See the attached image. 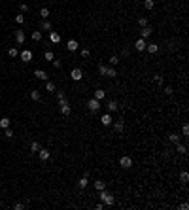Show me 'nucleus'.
Instances as JSON below:
<instances>
[{"label": "nucleus", "instance_id": "nucleus-18", "mask_svg": "<svg viewBox=\"0 0 189 210\" xmlns=\"http://www.w3.org/2000/svg\"><path fill=\"white\" fill-rule=\"evenodd\" d=\"M113 129H115L117 133H123V131H125V123L119 119V121H115V123H113Z\"/></svg>", "mask_w": 189, "mask_h": 210}, {"label": "nucleus", "instance_id": "nucleus-4", "mask_svg": "<svg viewBox=\"0 0 189 210\" xmlns=\"http://www.w3.org/2000/svg\"><path fill=\"white\" fill-rule=\"evenodd\" d=\"M119 166L121 169H131V166H133V159H131L129 155H123V157L119 159Z\"/></svg>", "mask_w": 189, "mask_h": 210}, {"label": "nucleus", "instance_id": "nucleus-36", "mask_svg": "<svg viewBox=\"0 0 189 210\" xmlns=\"http://www.w3.org/2000/svg\"><path fill=\"white\" fill-rule=\"evenodd\" d=\"M45 89H47V91H55V83L47 79V82H45Z\"/></svg>", "mask_w": 189, "mask_h": 210}, {"label": "nucleus", "instance_id": "nucleus-12", "mask_svg": "<svg viewBox=\"0 0 189 210\" xmlns=\"http://www.w3.org/2000/svg\"><path fill=\"white\" fill-rule=\"evenodd\" d=\"M151 28H149V25H148V27H142V30H140V38H149V36H151Z\"/></svg>", "mask_w": 189, "mask_h": 210}, {"label": "nucleus", "instance_id": "nucleus-17", "mask_svg": "<svg viewBox=\"0 0 189 210\" xmlns=\"http://www.w3.org/2000/svg\"><path fill=\"white\" fill-rule=\"evenodd\" d=\"M100 121H102V125H104V127H108V125H112V121H113V119H112V115H110V114H104Z\"/></svg>", "mask_w": 189, "mask_h": 210}, {"label": "nucleus", "instance_id": "nucleus-28", "mask_svg": "<svg viewBox=\"0 0 189 210\" xmlns=\"http://www.w3.org/2000/svg\"><path fill=\"white\" fill-rule=\"evenodd\" d=\"M108 63H110V66H115V64H119V57H117V55H112Z\"/></svg>", "mask_w": 189, "mask_h": 210}, {"label": "nucleus", "instance_id": "nucleus-37", "mask_svg": "<svg viewBox=\"0 0 189 210\" xmlns=\"http://www.w3.org/2000/svg\"><path fill=\"white\" fill-rule=\"evenodd\" d=\"M4 136H6V138H13V131H12V129H4Z\"/></svg>", "mask_w": 189, "mask_h": 210}, {"label": "nucleus", "instance_id": "nucleus-9", "mask_svg": "<svg viewBox=\"0 0 189 210\" xmlns=\"http://www.w3.org/2000/svg\"><path fill=\"white\" fill-rule=\"evenodd\" d=\"M34 76H36L38 79H42V82H47V74H45V70H42V68H36Z\"/></svg>", "mask_w": 189, "mask_h": 210}, {"label": "nucleus", "instance_id": "nucleus-1", "mask_svg": "<svg viewBox=\"0 0 189 210\" xmlns=\"http://www.w3.org/2000/svg\"><path fill=\"white\" fill-rule=\"evenodd\" d=\"M98 199H100V202H102V204H106V206H112L113 202H115L113 195H112V193H108V191H104V189L98 191Z\"/></svg>", "mask_w": 189, "mask_h": 210}, {"label": "nucleus", "instance_id": "nucleus-16", "mask_svg": "<svg viewBox=\"0 0 189 210\" xmlns=\"http://www.w3.org/2000/svg\"><path fill=\"white\" fill-rule=\"evenodd\" d=\"M106 108H108V112H117L119 104H117V100H110V102L106 104Z\"/></svg>", "mask_w": 189, "mask_h": 210}, {"label": "nucleus", "instance_id": "nucleus-21", "mask_svg": "<svg viewBox=\"0 0 189 210\" xmlns=\"http://www.w3.org/2000/svg\"><path fill=\"white\" fill-rule=\"evenodd\" d=\"M117 76V70L113 66H108V70H106V78H115Z\"/></svg>", "mask_w": 189, "mask_h": 210}, {"label": "nucleus", "instance_id": "nucleus-11", "mask_svg": "<svg viewBox=\"0 0 189 210\" xmlns=\"http://www.w3.org/2000/svg\"><path fill=\"white\" fill-rule=\"evenodd\" d=\"M78 48H80V44H78L76 40H68V42H66V49H68V51H76Z\"/></svg>", "mask_w": 189, "mask_h": 210}, {"label": "nucleus", "instance_id": "nucleus-41", "mask_svg": "<svg viewBox=\"0 0 189 210\" xmlns=\"http://www.w3.org/2000/svg\"><path fill=\"white\" fill-rule=\"evenodd\" d=\"M181 135H184V136H189V125H184V127H181Z\"/></svg>", "mask_w": 189, "mask_h": 210}, {"label": "nucleus", "instance_id": "nucleus-5", "mask_svg": "<svg viewBox=\"0 0 189 210\" xmlns=\"http://www.w3.org/2000/svg\"><path fill=\"white\" fill-rule=\"evenodd\" d=\"M19 57H21L23 63H30V61H32V51H30V49H25V51L19 53Z\"/></svg>", "mask_w": 189, "mask_h": 210}, {"label": "nucleus", "instance_id": "nucleus-25", "mask_svg": "<svg viewBox=\"0 0 189 210\" xmlns=\"http://www.w3.org/2000/svg\"><path fill=\"white\" fill-rule=\"evenodd\" d=\"M40 144L36 142V140H34V142H30V151H32V153H38V150H40Z\"/></svg>", "mask_w": 189, "mask_h": 210}, {"label": "nucleus", "instance_id": "nucleus-23", "mask_svg": "<svg viewBox=\"0 0 189 210\" xmlns=\"http://www.w3.org/2000/svg\"><path fill=\"white\" fill-rule=\"evenodd\" d=\"M30 99H32V100H40L42 99L40 91H38V89H32V91H30Z\"/></svg>", "mask_w": 189, "mask_h": 210}, {"label": "nucleus", "instance_id": "nucleus-34", "mask_svg": "<svg viewBox=\"0 0 189 210\" xmlns=\"http://www.w3.org/2000/svg\"><path fill=\"white\" fill-rule=\"evenodd\" d=\"M40 15H42V19H47V17H49V10L47 8H42L40 10Z\"/></svg>", "mask_w": 189, "mask_h": 210}, {"label": "nucleus", "instance_id": "nucleus-47", "mask_svg": "<svg viewBox=\"0 0 189 210\" xmlns=\"http://www.w3.org/2000/svg\"><path fill=\"white\" fill-rule=\"evenodd\" d=\"M21 12H28V6L27 4H21Z\"/></svg>", "mask_w": 189, "mask_h": 210}, {"label": "nucleus", "instance_id": "nucleus-2", "mask_svg": "<svg viewBox=\"0 0 189 210\" xmlns=\"http://www.w3.org/2000/svg\"><path fill=\"white\" fill-rule=\"evenodd\" d=\"M59 100V106H60V114L63 115H70L72 114V108H70L68 100H66V97H63V99H57Z\"/></svg>", "mask_w": 189, "mask_h": 210}, {"label": "nucleus", "instance_id": "nucleus-7", "mask_svg": "<svg viewBox=\"0 0 189 210\" xmlns=\"http://www.w3.org/2000/svg\"><path fill=\"white\" fill-rule=\"evenodd\" d=\"M146 46H148V44H146V40H144V38H138L136 42H134V48H136V51H144Z\"/></svg>", "mask_w": 189, "mask_h": 210}, {"label": "nucleus", "instance_id": "nucleus-42", "mask_svg": "<svg viewBox=\"0 0 189 210\" xmlns=\"http://www.w3.org/2000/svg\"><path fill=\"white\" fill-rule=\"evenodd\" d=\"M15 21H17V23H25V15H23V13L15 15Z\"/></svg>", "mask_w": 189, "mask_h": 210}, {"label": "nucleus", "instance_id": "nucleus-19", "mask_svg": "<svg viewBox=\"0 0 189 210\" xmlns=\"http://www.w3.org/2000/svg\"><path fill=\"white\" fill-rule=\"evenodd\" d=\"M104 97H106V93L102 91V89H97V91H95V97H93V99H97V100H104Z\"/></svg>", "mask_w": 189, "mask_h": 210}, {"label": "nucleus", "instance_id": "nucleus-13", "mask_svg": "<svg viewBox=\"0 0 189 210\" xmlns=\"http://www.w3.org/2000/svg\"><path fill=\"white\" fill-rule=\"evenodd\" d=\"M49 40H51V44H59V42H60V34H59V32H49Z\"/></svg>", "mask_w": 189, "mask_h": 210}, {"label": "nucleus", "instance_id": "nucleus-46", "mask_svg": "<svg viewBox=\"0 0 189 210\" xmlns=\"http://www.w3.org/2000/svg\"><path fill=\"white\" fill-rule=\"evenodd\" d=\"M180 208H181V210H187V208H189V204H187V202H181Z\"/></svg>", "mask_w": 189, "mask_h": 210}, {"label": "nucleus", "instance_id": "nucleus-29", "mask_svg": "<svg viewBox=\"0 0 189 210\" xmlns=\"http://www.w3.org/2000/svg\"><path fill=\"white\" fill-rule=\"evenodd\" d=\"M153 6H155V2H153V0H144V8H146V10H153Z\"/></svg>", "mask_w": 189, "mask_h": 210}, {"label": "nucleus", "instance_id": "nucleus-20", "mask_svg": "<svg viewBox=\"0 0 189 210\" xmlns=\"http://www.w3.org/2000/svg\"><path fill=\"white\" fill-rule=\"evenodd\" d=\"M180 138H181V136L178 135V133H170V135H168V140L172 144H178V142H180Z\"/></svg>", "mask_w": 189, "mask_h": 210}, {"label": "nucleus", "instance_id": "nucleus-44", "mask_svg": "<svg viewBox=\"0 0 189 210\" xmlns=\"http://www.w3.org/2000/svg\"><path fill=\"white\" fill-rule=\"evenodd\" d=\"M165 93H166V95H172V93H174V89L170 87V85H166V87H165Z\"/></svg>", "mask_w": 189, "mask_h": 210}, {"label": "nucleus", "instance_id": "nucleus-8", "mask_svg": "<svg viewBox=\"0 0 189 210\" xmlns=\"http://www.w3.org/2000/svg\"><path fill=\"white\" fill-rule=\"evenodd\" d=\"M38 157H40V161H47V159L51 157V153H49L47 150H44V148H40V150H38Z\"/></svg>", "mask_w": 189, "mask_h": 210}, {"label": "nucleus", "instance_id": "nucleus-10", "mask_svg": "<svg viewBox=\"0 0 189 210\" xmlns=\"http://www.w3.org/2000/svg\"><path fill=\"white\" fill-rule=\"evenodd\" d=\"M25 30H15V42L17 44H25Z\"/></svg>", "mask_w": 189, "mask_h": 210}, {"label": "nucleus", "instance_id": "nucleus-32", "mask_svg": "<svg viewBox=\"0 0 189 210\" xmlns=\"http://www.w3.org/2000/svg\"><path fill=\"white\" fill-rule=\"evenodd\" d=\"M44 59H45V61H49V63H51V61L55 59V55H53V51H45V53H44Z\"/></svg>", "mask_w": 189, "mask_h": 210}, {"label": "nucleus", "instance_id": "nucleus-35", "mask_svg": "<svg viewBox=\"0 0 189 210\" xmlns=\"http://www.w3.org/2000/svg\"><path fill=\"white\" fill-rule=\"evenodd\" d=\"M8 55H10V57L13 59V57H17V55H19V51H17L15 48H10V49H8Z\"/></svg>", "mask_w": 189, "mask_h": 210}, {"label": "nucleus", "instance_id": "nucleus-33", "mask_svg": "<svg viewBox=\"0 0 189 210\" xmlns=\"http://www.w3.org/2000/svg\"><path fill=\"white\" fill-rule=\"evenodd\" d=\"M23 208H27V202H15L13 204V210H23Z\"/></svg>", "mask_w": 189, "mask_h": 210}, {"label": "nucleus", "instance_id": "nucleus-30", "mask_svg": "<svg viewBox=\"0 0 189 210\" xmlns=\"http://www.w3.org/2000/svg\"><path fill=\"white\" fill-rule=\"evenodd\" d=\"M106 70H108V66H106V64H98V74H100V76H106Z\"/></svg>", "mask_w": 189, "mask_h": 210}, {"label": "nucleus", "instance_id": "nucleus-43", "mask_svg": "<svg viewBox=\"0 0 189 210\" xmlns=\"http://www.w3.org/2000/svg\"><path fill=\"white\" fill-rule=\"evenodd\" d=\"M51 64H53V68H60V61H57V59H53Z\"/></svg>", "mask_w": 189, "mask_h": 210}, {"label": "nucleus", "instance_id": "nucleus-45", "mask_svg": "<svg viewBox=\"0 0 189 210\" xmlns=\"http://www.w3.org/2000/svg\"><path fill=\"white\" fill-rule=\"evenodd\" d=\"M153 79H155L157 83H161V85H163V78H161V76H155V78H153Z\"/></svg>", "mask_w": 189, "mask_h": 210}, {"label": "nucleus", "instance_id": "nucleus-22", "mask_svg": "<svg viewBox=\"0 0 189 210\" xmlns=\"http://www.w3.org/2000/svg\"><path fill=\"white\" fill-rule=\"evenodd\" d=\"M176 151H180L181 155H185V153H187V146H185V144H180V142H178V144H176Z\"/></svg>", "mask_w": 189, "mask_h": 210}, {"label": "nucleus", "instance_id": "nucleus-26", "mask_svg": "<svg viewBox=\"0 0 189 210\" xmlns=\"http://www.w3.org/2000/svg\"><path fill=\"white\" fill-rule=\"evenodd\" d=\"M104 187H106V182H102V180H97V182H95V189L97 191L104 189Z\"/></svg>", "mask_w": 189, "mask_h": 210}, {"label": "nucleus", "instance_id": "nucleus-27", "mask_svg": "<svg viewBox=\"0 0 189 210\" xmlns=\"http://www.w3.org/2000/svg\"><path fill=\"white\" fill-rule=\"evenodd\" d=\"M180 182L181 184H187L189 182V172H185V171L181 172V174H180Z\"/></svg>", "mask_w": 189, "mask_h": 210}, {"label": "nucleus", "instance_id": "nucleus-14", "mask_svg": "<svg viewBox=\"0 0 189 210\" xmlns=\"http://www.w3.org/2000/svg\"><path fill=\"white\" fill-rule=\"evenodd\" d=\"M87 184H89L87 174H85V176H81V178L78 180V187H80V189H85V187H87Z\"/></svg>", "mask_w": 189, "mask_h": 210}, {"label": "nucleus", "instance_id": "nucleus-38", "mask_svg": "<svg viewBox=\"0 0 189 210\" xmlns=\"http://www.w3.org/2000/svg\"><path fill=\"white\" fill-rule=\"evenodd\" d=\"M138 25H140V27H148V17H140V19H138Z\"/></svg>", "mask_w": 189, "mask_h": 210}, {"label": "nucleus", "instance_id": "nucleus-31", "mask_svg": "<svg viewBox=\"0 0 189 210\" xmlns=\"http://www.w3.org/2000/svg\"><path fill=\"white\" fill-rule=\"evenodd\" d=\"M32 40H34V42H40V40H42V32L40 30H34L32 32Z\"/></svg>", "mask_w": 189, "mask_h": 210}, {"label": "nucleus", "instance_id": "nucleus-3", "mask_svg": "<svg viewBox=\"0 0 189 210\" xmlns=\"http://www.w3.org/2000/svg\"><path fill=\"white\" fill-rule=\"evenodd\" d=\"M100 106H102V102H100V100H97V99H89L87 100V108L93 112V114H97V112L100 110Z\"/></svg>", "mask_w": 189, "mask_h": 210}, {"label": "nucleus", "instance_id": "nucleus-6", "mask_svg": "<svg viewBox=\"0 0 189 210\" xmlns=\"http://www.w3.org/2000/svg\"><path fill=\"white\" fill-rule=\"evenodd\" d=\"M70 78H72L74 82H80V79L83 78V72H81L80 68H72V72H70Z\"/></svg>", "mask_w": 189, "mask_h": 210}, {"label": "nucleus", "instance_id": "nucleus-15", "mask_svg": "<svg viewBox=\"0 0 189 210\" xmlns=\"http://www.w3.org/2000/svg\"><path fill=\"white\" fill-rule=\"evenodd\" d=\"M146 49H148V53L155 55V53L159 51V44H148V46H146Z\"/></svg>", "mask_w": 189, "mask_h": 210}, {"label": "nucleus", "instance_id": "nucleus-24", "mask_svg": "<svg viewBox=\"0 0 189 210\" xmlns=\"http://www.w3.org/2000/svg\"><path fill=\"white\" fill-rule=\"evenodd\" d=\"M10 123H12V121H10V117H2V119H0V127H2V129H8Z\"/></svg>", "mask_w": 189, "mask_h": 210}, {"label": "nucleus", "instance_id": "nucleus-40", "mask_svg": "<svg viewBox=\"0 0 189 210\" xmlns=\"http://www.w3.org/2000/svg\"><path fill=\"white\" fill-rule=\"evenodd\" d=\"M80 55H81V57H89V55H91V51H89L87 48H83V49L80 51Z\"/></svg>", "mask_w": 189, "mask_h": 210}, {"label": "nucleus", "instance_id": "nucleus-39", "mask_svg": "<svg viewBox=\"0 0 189 210\" xmlns=\"http://www.w3.org/2000/svg\"><path fill=\"white\" fill-rule=\"evenodd\" d=\"M42 30H51V23H49V21H44V23H42Z\"/></svg>", "mask_w": 189, "mask_h": 210}]
</instances>
